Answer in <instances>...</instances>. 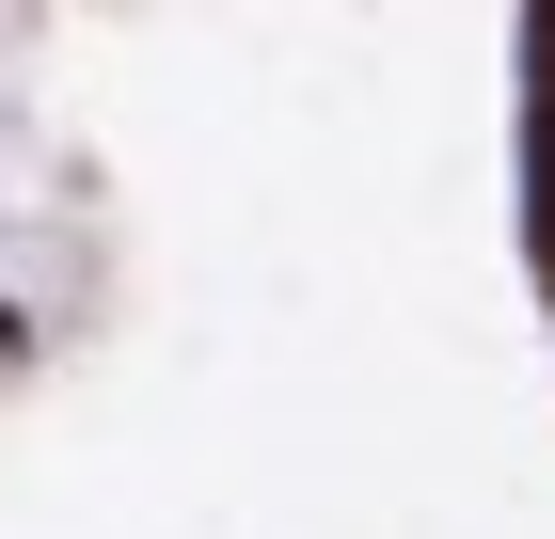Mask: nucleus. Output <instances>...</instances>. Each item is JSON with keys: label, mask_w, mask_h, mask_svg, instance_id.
<instances>
[]
</instances>
